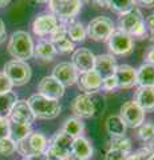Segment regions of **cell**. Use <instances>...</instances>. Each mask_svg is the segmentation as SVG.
<instances>
[{
	"label": "cell",
	"instance_id": "6da1fadb",
	"mask_svg": "<svg viewBox=\"0 0 154 160\" xmlns=\"http://www.w3.org/2000/svg\"><path fill=\"white\" fill-rule=\"evenodd\" d=\"M27 103L29 108H31L34 116L38 119H44V120L58 118L62 109L58 100L48 99L40 93H35L32 96H29Z\"/></svg>",
	"mask_w": 154,
	"mask_h": 160
},
{
	"label": "cell",
	"instance_id": "7a4b0ae2",
	"mask_svg": "<svg viewBox=\"0 0 154 160\" xmlns=\"http://www.w3.org/2000/svg\"><path fill=\"white\" fill-rule=\"evenodd\" d=\"M34 42L31 35L26 31H16L11 35L8 42V52L15 60H26L34 56Z\"/></svg>",
	"mask_w": 154,
	"mask_h": 160
},
{
	"label": "cell",
	"instance_id": "3957f363",
	"mask_svg": "<svg viewBox=\"0 0 154 160\" xmlns=\"http://www.w3.org/2000/svg\"><path fill=\"white\" fill-rule=\"evenodd\" d=\"M119 29L131 38H145L147 29L145 26V19L138 7H133L127 12L121 13L119 16Z\"/></svg>",
	"mask_w": 154,
	"mask_h": 160
},
{
	"label": "cell",
	"instance_id": "277c9868",
	"mask_svg": "<svg viewBox=\"0 0 154 160\" xmlns=\"http://www.w3.org/2000/svg\"><path fill=\"white\" fill-rule=\"evenodd\" d=\"M48 146V140L40 132H31L26 139L16 143V151L26 159L42 156Z\"/></svg>",
	"mask_w": 154,
	"mask_h": 160
},
{
	"label": "cell",
	"instance_id": "5b68a950",
	"mask_svg": "<svg viewBox=\"0 0 154 160\" xmlns=\"http://www.w3.org/2000/svg\"><path fill=\"white\" fill-rule=\"evenodd\" d=\"M4 73L11 80L12 86H24L32 76L31 67L27 62L23 60H9L4 64Z\"/></svg>",
	"mask_w": 154,
	"mask_h": 160
},
{
	"label": "cell",
	"instance_id": "8992f818",
	"mask_svg": "<svg viewBox=\"0 0 154 160\" xmlns=\"http://www.w3.org/2000/svg\"><path fill=\"white\" fill-rule=\"evenodd\" d=\"M114 31H115L114 22L107 16H98L93 19L86 28L87 36L95 42H105Z\"/></svg>",
	"mask_w": 154,
	"mask_h": 160
},
{
	"label": "cell",
	"instance_id": "52a82bcc",
	"mask_svg": "<svg viewBox=\"0 0 154 160\" xmlns=\"http://www.w3.org/2000/svg\"><path fill=\"white\" fill-rule=\"evenodd\" d=\"M81 0H75V2H64V0H48V6L51 9L52 15L58 20L62 22H68L77 16L82 8Z\"/></svg>",
	"mask_w": 154,
	"mask_h": 160
},
{
	"label": "cell",
	"instance_id": "ba28073f",
	"mask_svg": "<svg viewBox=\"0 0 154 160\" xmlns=\"http://www.w3.org/2000/svg\"><path fill=\"white\" fill-rule=\"evenodd\" d=\"M107 46L114 55L126 56V55L131 53L134 48V42L130 35L118 29V31H114L110 35V38L107 39Z\"/></svg>",
	"mask_w": 154,
	"mask_h": 160
},
{
	"label": "cell",
	"instance_id": "9c48e42d",
	"mask_svg": "<svg viewBox=\"0 0 154 160\" xmlns=\"http://www.w3.org/2000/svg\"><path fill=\"white\" fill-rule=\"evenodd\" d=\"M145 113L146 112L134 100H129V102L123 103V106L121 107L119 116L127 128H138L145 122Z\"/></svg>",
	"mask_w": 154,
	"mask_h": 160
},
{
	"label": "cell",
	"instance_id": "30bf717a",
	"mask_svg": "<svg viewBox=\"0 0 154 160\" xmlns=\"http://www.w3.org/2000/svg\"><path fill=\"white\" fill-rule=\"evenodd\" d=\"M71 112L78 119H88L95 116V107L88 93H81L71 102Z\"/></svg>",
	"mask_w": 154,
	"mask_h": 160
},
{
	"label": "cell",
	"instance_id": "8fae6325",
	"mask_svg": "<svg viewBox=\"0 0 154 160\" xmlns=\"http://www.w3.org/2000/svg\"><path fill=\"white\" fill-rule=\"evenodd\" d=\"M72 138L70 135H67L64 131H58L54 136L48 140V146L47 148L51 149L54 153H56L58 156H61L62 159L66 160L70 156L71 152V144H72Z\"/></svg>",
	"mask_w": 154,
	"mask_h": 160
},
{
	"label": "cell",
	"instance_id": "7c38bea8",
	"mask_svg": "<svg viewBox=\"0 0 154 160\" xmlns=\"http://www.w3.org/2000/svg\"><path fill=\"white\" fill-rule=\"evenodd\" d=\"M51 76L55 80H58V82L66 88V87L74 86V84L77 83L79 72L77 71L75 67H74L71 63L63 62V63H59L54 67Z\"/></svg>",
	"mask_w": 154,
	"mask_h": 160
},
{
	"label": "cell",
	"instance_id": "4fadbf2b",
	"mask_svg": "<svg viewBox=\"0 0 154 160\" xmlns=\"http://www.w3.org/2000/svg\"><path fill=\"white\" fill-rule=\"evenodd\" d=\"M94 62H95V55L87 48L75 49L71 56V64L79 73L94 69Z\"/></svg>",
	"mask_w": 154,
	"mask_h": 160
},
{
	"label": "cell",
	"instance_id": "5bb4252c",
	"mask_svg": "<svg viewBox=\"0 0 154 160\" xmlns=\"http://www.w3.org/2000/svg\"><path fill=\"white\" fill-rule=\"evenodd\" d=\"M77 84H78V88L83 91V93L98 92L102 87V78L97 73L95 69H90V71L79 75Z\"/></svg>",
	"mask_w": 154,
	"mask_h": 160
},
{
	"label": "cell",
	"instance_id": "9a60e30c",
	"mask_svg": "<svg viewBox=\"0 0 154 160\" xmlns=\"http://www.w3.org/2000/svg\"><path fill=\"white\" fill-rule=\"evenodd\" d=\"M38 91L48 99L59 100L64 95V87L52 76H44L38 84Z\"/></svg>",
	"mask_w": 154,
	"mask_h": 160
},
{
	"label": "cell",
	"instance_id": "2e32d148",
	"mask_svg": "<svg viewBox=\"0 0 154 160\" xmlns=\"http://www.w3.org/2000/svg\"><path fill=\"white\" fill-rule=\"evenodd\" d=\"M8 116H9V122L20 123V124H29V126H31V123L36 119L34 116L27 100H18V102L13 104V107Z\"/></svg>",
	"mask_w": 154,
	"mask_h": 160
},
{
	"label": "cell",
	"instance_id": "e0dca14e",
	"mask_svg": "<svg viewBox=\"0 0 154 160\" xmlns=\"http://www.w3.org/2000/svg\"><path fill=\"white\" fill-rule=\"evenodd\" d=\"M118 67L117 60L114 58V55L110 53H102L95 56V62H94V69L102 79L114 76L115 69Z\"/></svg>",
	"mask_w": 154,
	"mask_h": 160
},
{
	"label": "cell",
	"instance_id": "ac0fdd59",
	"mask_svg": "<svg viewBox=\"0 0 154 160\" xmlns=\"http://www.w3.org/2000/svg\"><path fill=\"white\" fill-rule=\"evenodd\" d=\"M114 78L117 80L118 88H131L137 86V76H135V69L129 64H121L118 66L114 73Z\"/></svg>",
	"mask_w": 154,
	"mask_h": 160
},
{
	"label": "cell",
	"instance_id": "d6986e66",
	"mask_svg": "<svg viewBox=\"0 0 154 160\" xmlns=\"http://www.w3.org/2000/svg\"><path fill=\"white\" fill-rule=\"evenodd\" d=\"M59 20L52 13H44L38 16L32 23V31L38 36H46L52 32V29L56 27Z\"/></svg>",
	"mask_w": 154,
	"mask_h": 160
},
{
	"label": "cell",
	"instance_id": "ffe728a7",
	"mask_svg": "<svg viewBox=\"0 0 154 160\" xmlns=\"http://www.w3.org/2000/svg\"><path fill=\"white\" fill-rule=\"evenodd\" d=\"M93 146L84 136H78L72 140L70 156L78 160H88L93 158Z\"/></svg>",
	"mask_w": 154,
	"mask_h": 160
},
{
	"label": "cell",
	"instance_id": "44dd1931",
	"mask_svg": "<svg viewBox=\"0 0 154 160\" xmlns=\"http://www.w3.org/2000/svg\"><path fill=\"white\" fill-rule=\"evenodd\" d=\"M134 102L145 112L154 111V87H138L134 95Z\"/></svg>",
	"mask_w": 154,
	"mask_h": 160
},
{
	"label": "cell",
	"instance_id": "7402d4cb",
	"mask_svg": "<svg viewBox=\"0 0 154 160\" xmlns=\"http://www.w3.org/2000/svg\"><path fill=\"white\" fill-rule=\"evenodd\" d=\"M137 86L138 87H154V66L143 63L142 66L135 69Z\"/></svg>",
	"mask_w": 154,
	"mask_h": 160
},
{
	"label": "cell",
	"instance_id": "603a6c76",
	"mask_svg": "<svg viewBox=\"0 0 154 160\" xmlns=\"http://www.w3.org/2000/svg\"><path fill=\"white\" fill-rule=\"evenodd\" d=\"M105 127H106L107 133L110 135L111 138L125 136L126 129H127L126 124L123 123V120L121 119V116H119V115H110V116L106 119Z\"/></svg>",
	"mask_w": 154,
	"mask_h": 160
},
{
	"label": "cell",
	"instance_id": "cb8c5ba5",
	"mask_svg": "<svg viewBox=\"0 0 154 160\" xmlns=\"http://www.w3.org/2000/svg\"><path fill=\"white\" fill-rule=\"evenodd\" d=\"M56 55V49L50 40H40L35 47H34V56L36 59L44 60V62H51Z\"/></svg>",
	"mask_w": 154,
	"mask_h": 160
},
{
	"label": "cell",
	"instance_id": "d4e9b609",
	"mask_svg": "<svg viewBox=\"0 0 154 160\" xmlns=\"http://www.w3.org/2000/svg\"><path fill=\"white\" fill-rule=\"evenodd\" d=\"M67 27V36L71 42H83L86 39V28L81 22H75L74 19L68 20V22H63Z\"/></svg>",
	"mask_w": 154,
	"mask_h": 160
},
{
	"label": "cell",
	"instance_id": "484cf974",
	"mask_svg": "<svg viewBox=\"0 0 154 160\" xmlns=\"http://www.w3.org/2000/svg\"><path fill=\"white\" fill-rule=\"evenodd\" d=\"M31 132H32V128L29 124L9 122V139L15 143H19L20 140L26 139Z\"/></svg>",
	"mask_w": 154,
	"mask_h": 160
},
{
	"label": "cell",
	"instance_id": "4316f807",
	"mask_svg": "<svg viewBox=\"0 0 154 160\" xmlns=\"http://www.w3.org/2000/svg\"><path fill=\"white\" fill-rule=\"evenodd\" d=\"M62 131L70 135L72 139H75L78 136H82V133L84 132V123L82 122V119H78L75 116L70 118L64 122Z\"/></svg>",
	"mask_w": 154,
	"mask_h": 160
},
{
	"label": "cell",
	"instance_id": "83f0119b",
	"mask_svg": "<svg viewBox=\"0 0 154 160\" xmlns=\"http://www.w3.org/2000/svg\"><path fill=\"white\" fill-rule=\"evenodd\" d=\"M16 102H18V96L12 91L0 93V118L2 116L7 118Z\"/></svg>",
	"mask_w": 154,
	"mask_h": 160
},
{
	"label": "cell",
	"instance_id": "f1b7e54d",
	"mask_svg": "<svg viewBox=\"0 0 154 160\" xmlns=\"http://www.w3.org/2000/svg\"><path fill=\"white\" fill-rule=\"evenodd\" d=\"M135 2L137 0H110L109 8H111L114 12L121 15V13L127 12L133 7H135Z\"/></svg>",
	"mask_w": 154,
	"mask_h": 160
},
{
	"label": "cell",
	"instance_id": "f546056e",
	"mask_svg": "<svg viewBox=\"0 0 154 160\" xmlns=\"http://www.w3.org/2000/svg\"><path fill=\"white\" fill-rule=\"evenodd\" d=\"M110 148H114V149H119V151L125 152L127 155H130L131 152V140L127 139L126 136H119V138H111L110 140Z\"/></svg>",
	"mask_w": 154,
	"mask_h": 160
},
{
	"label": "cell",
	"instance_id": "4dcf8cb0",
	"mask_svg": "<svg viewBox=\"0 0 154 160\" xmlns=\"http://www.w3.org/2000/svg\"><path fill=\"white\" fill-rule=\"evenodd\" d=\"M138 138L142 142H150L154 138V124L147 122V123H142L138 127Z\"/></svg>",
	"mask_w": 154,
	"mask_h": 160
},
{
	"label": "cell",
	"instance_id": "1f68e13d",
	"mask_svg": "<svg viewBox=\"0 0 154 160\" xmlns=\"http://www.w3.org/2000/svg\"><path fill=\"white\" fill-rule=\"evenodd\" d=\"M54 47H55L56 52H61V53H66V52H71L74 51V48H75V43L71 42L68 36L63 38V39H59L56 42H54Z\"/></svg>",
	"mask_w": 154,
	"mask_h": 160
},
{
	"label": "cell",
	"instance_id": "d6a6232c",
	"mask_svg": "<svg viewBox=\"0 0 154 160\" xmlns=\"http://www.w3.org/2000/svg\"><path fill=\"white\" fill-rule=\"evenodd\" d=\"M16 151V143L12 142L9 138L0 140V155L3 156H11Z\"/></svg>",
	"mask_w": 154,
	"mask_h": 160
},
{
	"label": "cell",
	"instance_id": "836d02e7",
	"mask_svg": "<svg viewBox=\"0 0 154 160\" xmlns=\"http://www.w3.org/2000/svg\"><path fill=\"white\" fill-rule=\"evenodd\" d=\"M90 98L94 103V107H95V116L101 115L106 108V102H105V98L102 96L99 92H93V93H88Z\"/></svg>",
	"mask_w": 154,
	"mask_h": 160
},
{
	"label": "cell",
	"instance_id": "e575fe53",
	"mask_svg": "<svg viewBox=\"0 0 154 160\" xmlns=\"http://www.w3.org/2000/svg\"><path fill=\"white\" fill-rule=\"evenodd\" d=\"M66 36H67V27L63 22H61V23L56 24V27L52 29L51 33H50V42L54 43V42H56V40L63 39Z\"/></svg>",
	"mask_w": 154,
	"mask_h": 160
},
{
	"label": "cell",
	"instance_id": "d590c367",
	"mask_svg": "<svg viewBox=\"0 0 154 160\" xmlns=\"http://www.w3.org/2000/svg\"><path fill=\"white\" fill-rule=\"evenodd\" d=\"M126 158H127V153L114 148H110L105 155V160H126Z\"/></svg>",
	"mask_w": 154,
	"mask_h": 160
},
{
	"label": "cell",
	"instance_id": "8d00e7d4",
	"mask_svg": "<svg viewBox=\"0 0 154 160\" xmlns=\"http://www.w3.org/2000/svg\"><path fill=\"white\" fill-rule=\"evenodd\" d=\"M9 138V119L2 116L0 118V140Z\"/></svg>",
	"mask_w": 154,
	"mask_h": 160
},
{
	"label": "cell",
	"instance_id": "74e56055",
	"mask_svg": "<svg viewBox=\"0 0 154 160\" xmlns=\"http://www.w3.org/2000/svg\"><path fill=\"white\" fill-rule=\"evenodd\" d=\"M12 83L11 80L7 78V75L4 72H0V93H4V92H9L12 89Z\"/></svg>",
	"mask_w": 154,
	"mask_h": 160
},
{
	"label": "cell",
	"instance_id": "f35d334b",
	"mask_svg": "<svg viewBox=\"0 0 154 160\" xmlns=\"http://www.w3.org/2000/svg\"><path fill=\"white\" fill-rule=\"evenodd\" d=\"M150 153H151V151L149 148H141L140 151H137L135 153L127 155L126 160H145Z\"/></svg>",
	"mask_w": 154,
	"mask_h": 160
},
{
	"label": "cell",
	"instance_id": "ab89813d",
	"mask_svg": "<svg viewBox=\"0 0 154 160\" xmlns=\"http://www.w3.org/2000/svg\"><path fill=\"white\" fill-rule=\"evenodd\" d=\"M102 89L105 91H113V89L118 88L117 86V80L114 76H110V78H106V79H102Z\"/></svg>",
	"mask_w": 154,
	"mask_h": 160
},
{
	"label": "cell",
	"instance_id": "60d3db41",
	"mask_svg": "<svg viewBox=\"0 0 154 160\" xmlns=\"http://www.w3.org/2000/svg\"><path fill=\"white\" fill-rule=\"evenodd\" d=\"M145 26H146V29H149V32H150V39H151V42H154V12L150 13V15H149V16L146 18Z\"/></svg>",
	"mask_w": 154,
	"mask_h": 160
},
{
	"label": "cell",
	"instance_id": "b9f144b4",
	"mask_svg": "<svg viewBox=\"0 0 154 160\" xmlns=\"http://www.w3.org/2000/svg\"><path fill=\"white\" fill-rule=\"evenodd\" d=\"M145 60H146L147 64H153V66H154V47H151V48L146 52Z\"/></svg>",
	"mask_w": 154,
	"mask_h": 160
},
{
	"label": "cell",
	"instance_id": "7bdbcfd3",
	"mask_svg": "<svg viewBox=\"0 0 154 160\" xmlns=\"http://www.w3.org/2000/svg\"><path fill=\"white\" fill-rule=\"evenodd\" d=\"M110 0H94V6L98 8H107Z\"/></svg>",
	"mask_w": 154,
	"mask_h": 160
},
{
	"label": "cell",
	"instance_id": "ee69618b",
	"mask_svg": "<svg viewBox=\"0 0 154 160\" xmlns=\"http://www.w3.org/2000/svg\"><path fill=\"white\" fill-rule=\"evenodd\" d=\"M6 40V27H4L3 20H0V44Z\"/></svg>",
	"mask_w": 154,
	"mask_h": 160
},
{
	"label": "cell",
	"instance_id": "f6af8a7d",
	"mask_svg": "<svg viewBox=\"0 0 154 160\" xmlns=\"http://www.w3.org/2000/svg\"><path fill=\"white\" fill-rule=\"evenodd\" d=\"M138 2L146 8H153L154 7V0H138Z\"/></svg>",
	"mask_w": 154,
	"mask_h": 160
},
{
	"label": "cell",
	"instance_id": "bcb514c9",
	"mask_svg": "<svg viewBox=\"0 0 154 160\" xmlns=\"http://www.w3.org/2000/svg\"><path fill=\"white\" fill-rule=\"evenodd\" d=\"M9 2H11V0H0V7H6Z\"/></svg>",
	"mask_w": 154,
	"mask_h": 160
},
{
	"label": "cell",
	"instance_id": "7dc6e473",
	"mask_svg": "<svg viewBox=\"0 0 154 160\" xmlns=\"http://www.w3.org/2000/svg\"><path fill=\"white\" fill-rule=\"evenodd\" d=\"M145 160H154V152H151V153L149 155V156H147Z\"/></svg>",
	"mask_w": 154,
	"mask_h": 160
},
{
	"label": "cell",
	"instance_id": "c3c4849f",
	"mask_svg": "<svg viewBox=\"0 0 154 160\" xmlns=\"http://www.w3.org/2000/svg\"><path fill=\"white\" fill-rule=\"evenodd\" d=\"M81 2L86 4H94V0H81Z\"/></svg>",
	"mask_w": 154,
	"mask_h": 160
},
{
	"label": "cell",
	"instance_id": "681fc988",
	"mask_svg": "<svg viewBox=\"0 0 154 160\" xmlns=\"http://www.w3.org/2000/svg\"><path fill=\"white\" fill-rule=\"evenodd\" d=\"M35 2H36V3H47L48 0H35Z\"/></svg>",
	"mask_w": 154,
	"mask_h": 160
},
{
	"label": "cell",
	"instance_id": "f907efd6",
	"mask_svg": "<svg viewBox=\"0 0 154 160\" xmlns=\"http://www.w3.org/2000/svg\"><path fill=\"white\" fill-rule=\"evenodd\" d=\"M150 142H151V148H153V151H154V138L150 140Z\"/></svg>",
	"mask_w": 154,
	"mask_h": 160
},
{
	"label": "cell",
	"instance_id": "816d5d0a",
	"mask_svg": "<svg viewBox=\"0 0 154 160\" xmlns=\"http://www.w3.org/2000/svg\"><path fill=\"white\" fill-rule=\"evenodd\" d=\"M66 160H78V159H75V158H72V156H68Z\"/></svg>",
	"mask_w": 154,
	"mask_h": 160
},
{
	"label": "cell",
	"instance_id": "f5cc1de1",
	"mask_svg": "<svg viewBox=\"0 0 154 160\" xmlns=\"http://www.w3.org/2000/svg\"><path fill=\"white\" fill-rule=\"evenodd\" d=\"M64 2H75V0H64Z\"/></svg>",
	"mask_w": 154,
	"mask_h": 160
},
{
	"label": "cell",
	"instance_id": "db71d44e",
	"mask_svg": "<svg viewBox=\"0 0 154 160\" xmlns=\"http://www.w3.org/2000/svg\"><path fill=\"white\" fill-rule=\"evenodd\" d=\"M26 160H29V159H26Z\"/></svg>",
	"mask_w": 154,
	"mask_h": 160
},
{
	"label": "cell",
	"instance_id": "11a10c76",
	"mask_svg": "<svg viewBox=\"0 0 154 160\" xmlns=\"http://www.w3.org/2000/svg\"><path fill=\"white\" fill-rule=\"evenodd\" d=\"M42 158H43V156H42ZM43 160H44V159H43Z\"/></svg>",
	"mask_w": 154,
	"mask_h": 160
}]
</instances>
